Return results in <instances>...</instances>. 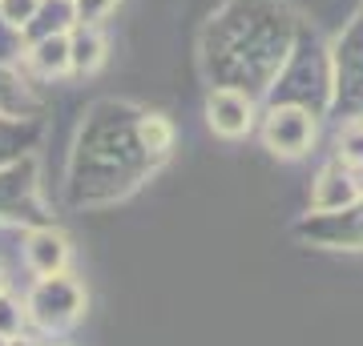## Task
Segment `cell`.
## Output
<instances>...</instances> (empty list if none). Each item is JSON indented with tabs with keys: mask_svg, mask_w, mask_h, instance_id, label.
<instances>
[{
	"mask_svg": "<svg viewBox=\"0 0 363 346\" xmlns=\"http://www.w3.org/2000/svg\"><path fill=\"white\" fill-rule=\"evenodd\" d=\"M303 21L286 0H230L210 25L206 73L218 89L267 97L271 81L286 64Z\"/></svg>",
	"mask_w": 363,
	"mask_h": 346,
	"instance_id": "obj_1",
	"label": "cell"
},
{
	"mask_svg": "<svg viewBox=\"0 0 363 346\" xmlns=\"http://www.w3.org/2000/svg\"><path fill=\"white\" fill-rule=\"evenodd\" d=\"M267 105H295L319 121L331 117V45L319 40L315 28H298L295 49L279 69V77L271 81V89L262 97Z\"/></svg>",
	"mask_w": 363,
	"mask_h": 346,
	"instance_id": "obj_2",
	"label": "cell"
},
{
	"mask_svg": "<svg viewBox=\"0 0 363 346\" xmlns=\"http://www.w3.org/2000/svg\"><path fill=\"white\" fill-rule=\"evenodd\" d=\"M331 117H363V16L347 21L343 33L331 40Z\"/></svg>",
	"mask_w": 363,
	"mask_h": 346,
	"instance_id": "obj_3",
	"label": "cell"
},
{
	"mask_svg": "<svg viewBox=\"0 0 363 346\" xmlns=\"http://www.w3.org/2000/svg\"><path fill=\"white\" fill-rule=\"evenodd\" d=\"M298 242L323 246V250H363V197L359 202L331 209V214H307L295 226Z\"/></svg>",
	"mask_w": 363,
	"mask_h": 346,
	"instance_id": "obj_4",
	"label": "cell"
},
{
	"mask_svg": "<svg viewBox=\"0 0 363 346\" xmlns=\"http://www.w3.org/2000/svg\"><path fill=\"white\" fill-rule=\"evenodd\" d=\"M262 142L279 157H303L315 145V117L307 109H295V105H267Z\"/></svg>",
	"mask_w": 363,
	"mask_h": 346,
	"instance_id": "obj_5",
	"label": "cell"
},
{
	"mask_svg": "<svg viewBox=\"0 0 363 346\" xmlns=\"http://www.w3.org/2000/svg\"><path fill=\"white\" fill-rule=\"evenodd\" d=\"M77 314H81V290L61 274H49L33 294V318L45 330H61L69 322H77Z\"/></svg>",
	"mask_w": 363,
	"mask_h": 346,
	"instance_id": "obj_6",
	"label": "cell"
},
{
	"mask_svg": "<svg viewBox=\"0 0 363 346\" xmlns=\"http://www.w3.org/2000/svg\"><path fill=\"white\" fill-rule=\"evenodd\" d=\"M359 173L347 169L343 161H331V166L319 169L315 178V193H311V209L315 214H331V209H343V205L359 202L363 197V185H359Z\"/></svg>",
	"mask_w": 363,
	"mask_h": 346,
	"instance_id": "obj_7",
	"label": "cell"
},
{
	"mask_svg": "<svg viewBox=\"0 0 363 346\" xmlns=\"http://www.w3.org/2000/svg\"><path fill=\"white\" fill-rule=\"evenodd\" d=\"M206 121L218 137H242L255 125V97L238 89H214L206 101Z\"/></svg>",
	"mask_w": 363,
	"mask_h": 346,
	"instance_id": "obj_8",
	"label": "cell"
},
{
	"mask_svg": "<svg viewBox=\"0 0 363 346\" xmlns=\"http://www.w3.org/2000/svg\"><path fill=\"white\" fill-rule=\"evenodd\" d=\"M65 238H57V233H40V238H33V246H28V258H33V266L49 278V274H57V270L65 266Z\"/></svg>",
	"mask_w": 363,
	"mask_h": 346,
	"instance_id": "obj_9",
	"label": "cell"
},
{
	"mask_svg": "<svg viewBox=\"0 0 363 346\" xmlns=\"http://www.w3.org/2000/svg\"><path fill=\"white\" fill-rule=\"evenodd\" d=\"M138 137H142V145L157 157V161H162V157H166V149L174 145V129H169L166 117L150 113V117H138Z\"/></svg>",
	"mask_w": 363,
	"mask_h": 346,
	"instance_id": "obj_10",
	"label": "cell"
},
{
	"mask_svg": "<svg viewBox=\"0 0 363 346\" xmlns=\"http://www.w3.org/2000/svg\"><path fill=\"white\" fill-rule=\"evenodd\" d=\"M97 61H101V37L97 33H81L73 40V49H69V64L73 69H93Z\"/></svg>",
	"mask_w": 363,
	"mask_h": 346,
	"instance_id": "obj_11",
	"label": "cell"
},
{
	"mask_svg": "<svg viewBox=\"0 0 363 346\" xmlns=\"http://www.w3.org/2000/svg\"><path fill=\"white\" fill-rule=\"evenodd\" d=\"M339 161L355 173H363V125H351L343 129V137H339Z\"/></svg>",
	"mask_w": 363,
	"mask_h": 346,
	"instance_id": "obj_12",
	"label": "cell"
},
{
	"mask_svg": "<svg viewBox=\"0 0 363 346\" xmlns=\"http://www.w3.org/2000/svg\"><path fill=\"white\" fill-rule=\"evenodd\" d=\"M9 346H33V342H9Z\"/></svg>",
	"mask_w": 363,
	"mask_h": 346,
	"instance_id": "obj_13",
	"label": "cell"
},
{
	"mask_svg": "<svg viewBox=\"0 0 363 346\" xmlns=\"http://www.w3.org/2000/svg\"><path fill=\"white\" fill-rule=\"evenodd\" d=\"M0 346H9V342H4V338H0Z\"/></svg>",
	"mask_w": 363,
	"mask_h": 346,
	"instance_id": "obj_14",
	"label": "cell"
},
{
	"mask_svg": "<svg viewBox=\"0 0 363 346\" xmlns=\"http://www.w3.org/2000/svg\"><path fill=\"white\" fill-rule=\"evenodd\" d=\"M359 16H363V13H359Z\"/></svg>",
	"mask_w": 363,
	"mask_h": 346,
	"instance_id": "obj_15",
	"label": "cell"
}]
</instances>
